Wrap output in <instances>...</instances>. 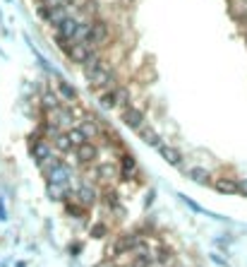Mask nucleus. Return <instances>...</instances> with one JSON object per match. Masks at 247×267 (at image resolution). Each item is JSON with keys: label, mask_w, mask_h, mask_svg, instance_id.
<instances>
[{"label": "nucleus", "mask_w": 247, "mask_h": 267, "mask_svg": "<svg viewBox=\"0 0 247 267\" xmlns=\"http://www.w3.org/2000/svg\"><path fill=\"white\" fill-rule=\"evenodd\" d=\"M84 72H86V79L98 89H106V87H115V75H113V70L101 60V58H94V60H89L84 65Z\"/></svg>", "instance_id": "nucleus-1"}, {"label": "nucleus", "mask_w": 247, "mask_h": 267, "mask_svg": "<svg viewBox=\"0 0 247 267\" xmlns=\"http://www.w3.org/2000/svg\"><path fill=\"white\" fill-rule=\"evenodd\" d=\"M67 56L72 58L75 63H82V65H86L89 60H94L96 58V51L91 48L89 44H77V46H72L70 51H67Z\"/></svg>", "instance_id": "nucleus-2"}, {"label": "nucleus", "mask_w": 247, "mask_h": 267, "mask_svg": "<svg viewBox=\"0 0 247 267\" xmlns=\"http://www.w3.org/2000/svg\"><path fill=\"white\" fill-rule=\"evenodd\" d=\"M122 123H125L128 128H132V130H137V133H140L144 125H147V121H144V113H142L140 109H132V106L122 111Z\"/></svg>", "instance_id": "nucleus-3"}, {"label": "nucleus", "mask_w": 247, "mask_h": 267, "mask_svg": "<svg viewBox=\"0 0 247 267\" xmlns=\"http://www.w3.org/2000/svg\"><path fill=\"white\" fill-rule=\"evenodd\" d=\"M77 32H79V22H77L75 17H65L63 22L58 24V36L60 39L72 41V39H77Z\"/></svg>", "instance_id": "nucleus-4"}, {"label": "nucleus", "mask_w": 247, "mask_h": 267, "mask_svg": "<svg viewBox=\"0 0 247 267\" xmlns=\"http://www.w3.org/2000/svg\"><path fill=\"white\" fill-rule=\"evenodd\" d=\"M159 152H161V156L171 164V166H183V154L175 149V147H168V145H161L159 147Z\"/></svg>", "instance_id": "nucleus-5"}, {"label": "nucleus", "mask_w": 247, "mask_h": 267, "mask_svg": "<svg viewBox=\"0 0 247 267\" xmlns=\"http://www.w3.org/2000/svg\"><path fill=\"white\" fill-rule=\"evenodd\" d=\"M98 156V147H94L91 142H86V145L77 147V159L82 161V164H89V161H94Z\"/></svg>", "instance_id": "nucleus-6"}, {"label": "nucleus", "mask_w": 247, "mask_h": 267, "mask_svg": "<svg viewBox=\"0 0 247 267\" xmlns=\"http://www.w3.org/2000/svg\"><path fill=\"white\" fill-rule=\"evenodd\" d=\"M108 39V24L106 22H94L91 24V41H89V46L91 44H103Z\"/></svg>", "instance_id": "nucleus-7"}, {"label": "nucleus", "mask_w": 247, "mask_h": 267, "mask_svg": "<svg viewBox=\"0 0 247 267\" xmlns=\"http://www.w3.org/2000/svg\"><path fill=\"white\" fill-rule=\"evenodd\" d=\"M41 109L46 113H55V111H60L63 106H60V101H58V97H55L53 92H43V97H41Z\"/></svg>", "instance_id": "nucleus-8"}, {"label": "nucleus", "mask_w": 247, "mask_h": 267, "mask_svg": "<svg viewBox=\"0 0 247 267\" xmlns=\"http://www.w3.org/2000/svg\"><path fill=\"white\" fill-rule=\"evenodd\" d=\"M135 171H137V161L130 154H122V159H120V176L128 181V178L135 176Z\"/></svg>", "instance_id": "nucleus-9"}, {"label": "nucleus", "mask_w": 247, "mask_h": 267, "mask_svg": "<svg viewBox=\"0 0 247 267\" xmlns=\"http://www.w3.org/2000/svg\"><path fill=\"white\" fill-rule=\"evenodd\" d=\"M51 121L58 123L60 128H67V125H72V121H75V116H72V109H60V111H55L53 116H51Z\"/></svg>", "instance_id": "nucleus-10"}, {"label": "nucleus", "mask_w": 247, "mask_h": 267, "mask_svg": "<svg viewBox=\"0 0 247 267\" xmlns=\"http://www.w3.org/2000/svg\"><path fill=\"white\" fill-rule=\"evenodd\" d=\"M110 94H113V99H115V106L120 109H130V94L125 87H113L110 89Z\"/></svg>", "instance_id": "nucleus-11"}, {"label": "nucleus", "mask_w": 247, "mask_h": 267, "mask_svg": "<svg viewBox=\"0 0 247 267\" xmlns=\"http://www.w3.org/2000/svg\"><path fill=\"white\" fill-rule=\"evenodd\" d=\"M140 137H142V140H144V142H147V145L156 147V149H159V147L163 145V142H161V137H159V135L154 133V130H151L149 125H144V128H142V130H140Z\"/></svg>", "instance_id": "nucleus-12"}, {"label": "nucleus", "mask_w": 247, "mask_h": 267, "mask_svg": "<svg viewBox=\"0 0 247 267\" xmlns=\"http://www.w3.org/2000/svg\"><path fill=\"white\" fill-rule=\"evenodd\" d=\"M53 145L58 152H63V154H67V152H72L75 149V145H72V140H70V135L67 133H60L58 137L53 140Z\"/></svg>", "instance_id": "nucleus-13"}, {"label": "nucleus", "mask_w": 247, "mask_h": 267, "mask_svg": "<svg viewBox=\"0 0 247 267\" xmlns=\"http://www.w3.org/2000/svg\"><path fill=\"white\" fill-rule=\"evenodd\" d=\"M77 195H79L82 205H94V202H96V190L91 188V186H79V188H77Z\"/></svg>", "instance_id": "nucleus-14"}, {"label": "nucleus", "mask_w": 247, "mask_h": 267, "mask_svg": "<svg viewBox=\"0 0 247 267\" xmlns=\"http://www.w3.org/2000/svg\"><path fill=\"white\" fill-rule=\"evenodd\" d=\"M218 193H226V195H233V193H240V183L235 181H216L214 186Z\"/></svg>", "instance_id": "nucleus-15"}, {"label": "nucleus", "mask_w": 247, "mask_h": 267, "mask_svg": "<svg viewBox=\"0 0 247 267\" xmlns=\"http://www.w3.org/2000/svg\"><path fill=\"white\" fill-rule=\"evenodd\" d=\"M67 135H70V140H72V145H75V152H77V147H82V145H86V142H89V140H86V135L82 133L79 128H72Z\"/></svg>", "instance_id": "nucleus-16"}, {"label": "nucleus", "mask_w": 247, "mask_h": 267, "mask_svg": "<svg viewBox=\"0 0 247 267\" xmlns=\"http://www.w3.org/2000/svg\"><path fill=\"white\" fill-rule=\"evenodd\" d=\"M98 106L106 109V111L108 109H118V106H115V99H113V94H110V89H106V92L98 97Z\"/></svg>", "instance_id": "nucleus-17"}, {"label": "nucleus", "mask_w": 247, "mask_h": 267, "mask_svg": "<svg viewBox=\"0 0 247 267\" xmlns=\"http://www.w3.org/2000/svg\"><path fill=\"white\" fill-rule=\"evenodd\" d=\"M190 178H192V181H197V183H209V171H206V168H202V166H197V168H192V171H190Z\"/></svg>", "instance_id": "nucleus-18"}, {"label": "nucleus", "mask_w": 247, "mask_h": 267, "mask_svg": "<svg viewBox=\"0 0 247 267\" xmlns=\"http://www.w3.org/2000/svg\"><path fill=\"white\" fill-rule=\"evenodd\" d=\"M77 128H79V130H82V133L86 135V140H91V137H96V135H98V128H96V125H94V123H91V121L79 123Z\"/></svg>", "instance_id": "nucleus-19"}, {"label": "nucleus", "mask_w": 247, "mask_h": 267, "mask_svg": "<svg viewBox=\"0 0 247 267\" xmlns=\"http://www.w3.org/2000/svg\"><path fill=\"white\" fill-rule=\"evenodd\" d=\"M58 89H60V94H63L65 99H70V101H75V99H77V92H75L72 87H70L67 82H63V79L58 82Z\"/></svg>", "instance_id": "nucleus-20"}, {"label": "nucleus", "mask_w": 247, "mask_h": 267, "mask_svg": "<svg viewBox=\"0 0 247 267\" xmlns=\"http://www.w3.org/2000/svg\"><path fill=\"white\" fill-rule=\"evenodd\" d=\"M96 3H94V0H89V3H86V15H96Z\"/></svg>", "instance_id": "nucleus-21"}, {"label": "nucleus", "mask_w": 247, "mask_h": 267, "mask_svg": "<svg viewBox=\"0 0 247 267\" xmlns=\"http://www.w3.org/2000/svg\"><path fill=\"white\" fill-rule=\"evenodd\" d=\"M240 193H242V195H247V181H242V183H240Z\"/></svg>", "instance_id": "nucleus-22"}, {"label": "nucleus", "mask_w": 247, "mask_h": 267, "mask_svg": "<svg viewBox=\"0 0 247 267\" xmlns=\"http://www.w3.org/2000/svg\"><path fill=\"white\" fill-rule=\"evenodd\" d=\"M63 3L65 5H70V3H77V0H63Z\"/></svg>", "instance_id": "nucleus-23"}]
</instances>
